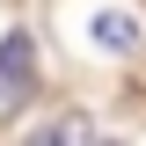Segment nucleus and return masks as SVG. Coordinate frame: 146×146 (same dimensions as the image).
<instances>
[{
    "mask_svg": "<svg viewBox=\"0 0 146 146\" xmlns=\"http://www.w3.org/2000/svg\"><path fill=\"white\" fill-rule=\"evenodd\" d=\"M29 88H36V36L15 29V36H0V110L29 102Z\"/></svg>",
    "mask_w": 146,
    "mask_h": 146,
    "instance_id": "nucleus-1",
    "label": "nucleus"
},
{
    "mask_svg": "<svg viewBox=\"0 0 146 146\" xmlns=\"http://www.w3.org/2000/svg\"><path fill=\"white\" fill-rule=\"evenodd\" d=\"M22 146H80V124H73V117H66V124H44V131H29Z\"/></svg>",
    "mask_w": 146,
    "mask_h": 146,
    "instance_id": "nucleus-3",
    "label": "nucleus"
},
{
    "mask_svg": "<svg viewBox=\"0 0 146 146\" xmlns=\"http://www.w3.org/2000/svg\"><path fill=\"white\" fill-rule=\"evenodd\" d=\"M95 36H102L110 51H124V44H139V22L131 15H95Z\"/></svg>",
    "mask_w": 146,
    "mask_h": 146,
    "instance_id": "nucleus-2",
    "label": "nucleus"
}]
</instances>
